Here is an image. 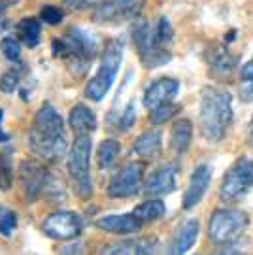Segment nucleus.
Wrapping results in <instances>:
<instances>
[{
	"label": "nucleus",
	"mask_w": 253,
	"mask_h": 255,
	"mask_svg": "<svg viewBox=\"0 0 253 255\" xmlns=\"http://www.w3.org/2000/svg\"><path fill=\"white\" fill-rule=\"evenodd\" d=\"M144 180V164L132 161L125 164L108 183V197L112 199H128L134 197L142 187Z\"/></svg>",
	"instance_id": "nucleus-11"
},
{
	"label": "nucleus",
	"mask_w": 253,
	"mask_h": 255,
	"mask_svg": "<svg viewBox=\"0 0 253 255\" xmlns=\"http://www.w3.org/2000/svg\"><path fill=\"white\" fill-rule=\"evenodd\" d=\"M136 218L140 219L142 223H153L157 219H161L166 214V206H164L163 201H159L157 197L149 199V201L138 204L134 210H132Z\"/></svg>",
	"instance_id": "nucleus-23"
},
{
	"label": "nucleus",
	"mask_w": 253,
	"mask_h": 255,
	"mask_svg": "<svg viewBox=\"0 0 253 255\" xmlns=\"http://www.w3.org/2000/svg\"><path fill=\"white\" fill-rule=\"evenodd\" d=\"M91 151L93 140L89 134L76 136L74 146L68 155V174L76 195L82 201H89L93 197V180H91Z\"/></svg>",
	"instance_id": "nucleus-6"
},
{
	"label": "nucleus",
	"mask_w": 253,
	"mask_h": 255,
	"mask_svg": "<svg viewBox=\"0 0 253 255\" xmlns=\"http://www.w3.org/2000/svg\"><path fill=\"white\" fill-rule=\"evenodd\" d=\"M102 0H63V4L72 11H83V9L97 8Z\"/></svg>",
	"instance_id": "nucleus-34"
},
{
	"label": "nucleus",
	"mask_w": 253,
	"mask_h": 255,
	"mask_svg": "<svg viewBox=\"0 0 253 255\" xmlns=\"http://www.w3.org/2000/svg\"><path fill=\"white\" fill-rule=\"evenodd\" d=\"M250 225V216L238 208L216 210L208 221V238L217 248H227L244 235Z\"/></svg>",
	"instance_id": "nucleus-5"
},
{
	"label": "nucleus",
	"mask_w": 253,
	"mask_h": 255,
	"mask_svg": "<svg viewBox=\"0 0 253 255\" xmlns=\"http://www.w3.org/2000/svg\"><path fill=\"white\" fill-rule=\"evenodd\" d=\"M145 8V0H102L93 8V21L99 25H119L136 19Z\"/></svg>",
	"instance_id": "nucleus-9"
},
{
	"label": "nucleus",
	"mask_w": 253,
	"mask_h": 255,
	"mask_svg": "<svg viewBox=\"0 0 253 255\" xmlns=\"http://www.w3.org/2000/svg\"><path fill=\"white\" fill-rule=\"evenodd\" d=\"M15 227H17V216L11 210L0 206V235L2 237H11Z\"/></svg>",
	"instance_id": "nucleus-29"
},
{
	"label": "nucleus",
	"mask_w": 253,
	"mask_h": 255,
	"mask_svg": "<svg viewBox=\"0 0 253 255\" xmlns=\"http://www.w3.org/2000/svg\"><path fill=\"white\" fill-rule=\"evenodd\" d=\"M210 182H212V168L208 164H199L191 174L187 191L183 193V201H181L183 210H193L204 199V195L210 187Z\"/></svg>",
	"instance_id": "nucleus-14"
},
{
	"label": "nucleus",
	"mask_w": 253,
	"mask_h": 255,
	"mask_svg": "<svg viewBox=\"0 0 253 255\" xmlns=\"http://www.w3.org/2000/svg\"><path fill=\"white\" fill-rule=\"evenodd\" d=\"M204 61L208 64L212 78L216 80H229L238 68V57L231 53L223 44L210 46L204 51Z\"/></svg>",
	"instance_id": "nucleus-13"
},
{
	"label": "nucleus",
	"mask_w": 253,
	"mask_h": 255,
	"mask_svg": "<svg viewBox=\"0 0 253 255\" xmlns=\"http://www.w3.org/2000/svg\"><path fill=\"white\" fill-rule=\"evenodd\" d=\"M68 125L76 136H85L97 130V116L85 104H76L68 114Z\"/></svg>",
	"instance_id": "nucleus-19"
},
{
	"label": "nucleus",
	"mask_w": 253,
	"mask_h": 255,
	"mask_svg": "<svg viewBox=\"0 0 253 255\" xmlns=\"http://www.w3.org/2000/svg\"><path fill=\"white\" fill-rule=\"evenodd\" d=\"M157 252V242L155 240H126L110 244L100 250L102 255H144L155 254Z\"/></svg>",
	"instance_id": "nucleus-20"
},
{
	"label": "nucleus",
	"mask_w": 253,
	"mask_h": 255,
	"mask_svg": "<svg viewBox=\"0 0 253 255\" xmlns=\"http://www.w3.org/2000/svg\"><path fill=\"white\" fill-rule=\"evenodd\" d=\"M28 146L32 153L47 163H57L66 155V127L61 114L51 104H44L36 112L28 130Z\"/></svg>",
	"instance_id": "nucleus-1"
},
{
	"label": "nucleus",
	"mask_w": 253,
	"mask_h": 255,
	"mask_svg": "<svg viewBox=\"0 0 253 255\" xmlns=\"http://www.w3.org/2000/svg\"><path fill=\"white\" fill-rule=\"evenodd\" d=\"M153 36H155V42H157V46L161 47H166L172 44V40H174V28H172L170 21L166 17H159L157 21V27L153 30Z\"/></svg>",
	"instance_id": "nucleus-28"
},
{
	"label": "nucleus",
	"mask_w": 253,
	"mask_h": 255,
	"mask_svg": "<svg viewBox=\"0 0 253 255\" xmlns=\"http://www.w3.org/2000/svg\"><path fill=\"white\" fill-rule=\"evenodd\" d=\"M13 185V157L11 149L0 151V191H9Z\"/></svg>",
	"instance_id": "nucleus-26"
},
{
	"label": "nucleus",
	"mask_w": 253,
	"mask_h": 255,
	"mask_svg": "<svg viewBox=\"0 0 253 255\" xmlns=\"http://www.w3.org/2000/svg\"><path fill=\"white\" fill-rule=\"evenodd\" d=\"M238 97L242 102H253V78H240Z\"/></svg>",
	"instance_id": "nucleus-35"
},
{
	"label": "nucleus",
	"mask_w": 253,
	"mask_h": 255,
	"mask_svg": "<svg viewBox=\"0 0 253 255\" xmlns=\"http://www.w3.org/2000/svg\"><path fill=\"white\" fill-rule=\"evenodd\" d=\"M0 49H2V53L9 63H19L21 61V46H19L15 38H4L0 42Z\"/></svg>",
	"instance_id": "nucleus-30"
},
{
	"label": "nucleus",
	"mask_w": 253,
	"mask_h": 255,
	"mask_svg": "<svg viewBox=\"0 0 253 255\" xmlns=\"http://www.w3.org/2000/svg\"><path fill=\"white\" fill-rule=\"evenodd\" d=\"M97 53V40L82 28H68L63 38L53 40V55L68 59L70 70L83 76Z\"/></svg>",
	"instance_id": "nucleus-3"
},
{
	"label": "nucleus",
	"mask_w": 253,
	"mask_h": 255,
	"mask_svg": "<svg viewBox=\"0 0 253 255\" xmlns=\"http://www.w3.org/2000/svg\"><path fill=\"white\" fill-rule=\"evenodd\" d=\"M180 91V82L174 78H159L155 80L144 93V106L147 110H153L161 104L172 102Z\"/></svg>",
	"instance_id": "nucleus-15"
},
{
	"label": "nucleus",
	"mask_w": 253,
	"mask_h": 255,
	"mask_svg": "<svg viewBox=\"0 0 253 255\" xmlns=\"http://www.w3.org/2000/svg\"><path fill=\"white\" fill-rule=\"evenodd\" d=\"M42 231L51 240H74L83 231V219L76 212H53L45 218Z\"/></svg>",
	"instance_id": "nucleus-10"
},
{
	"label": "nucleus",
	"mask_w": 253,
	"mask_h": 255,
	"mask_svg": "<svg viewBox=\"0 0 253 255\" xmlns=\"http://www.w3.org/2000/svg\"><path fill=\"white\" fill-rule=\"evenodd\" d=\"M161 146H163V134L161 130H147L144 134L134 140V151L140 159H153L155 155L161 151Z\"/></svg>",
	"instance_id": "nucleus-22"
},
{
	"label": "nucleus",
	"mask_w": 253,
	"mask_h": 255,
	"mask_svg": "<svg viewBox=\"0 0 253 255\" xmlns=\"http://www.w3.org/2000/svg\"><path fill=\"white\" fill-rule=\"evenodd\" d=\"M240 78H253V59L250 63H246L240 70Z\"/></svg>",
	"instance_id": "nucleus-37"
},
{
	"label": "nucleus",
	"mask_w": 253,
	"mask_h": 255,
	"mask_svg": "<svg viewBox=\"0 0 253 255\" xmlns=\"http://www.w3.org/2000/svg\"><path fill=\"white\" fill-rule=\"evenodd\" d=\"M134 121H136V108H134V102H130L125 108V112H123V116L119 118V130L126 132L128 128L134 125Z\"/></svg>",
	"instance_id": "nucleus-33"
},
{
	"label": "nucleus",
	"mask_w": 253,
	"mask_h": 255,
	"mask_svg": "<svg viewBox=\"0 0 253 255\" xmlns=\"http://www.w3.org/2000/svg\"><path fill=\"white\" fill-rule=\"evenodd\" d=\"M19 0H0V21L4 17V13H8V9L13 6V4H17Z\"/></svg>",
	"instance_id": "nucleus-36"
},
{
	"label": "nucleus",
	"mask_w": 253,
	"mask_h": 255,
	"mask_svg": "<svg viewBox=\"0 0 253 255\" xmlns=\"http://www.w3.org/2000/svg\"><path fill=\"white\" fill-rule=\"evenodd\" d=\"M123 49H125V44H123L121 38H114L106 44L104 51H102V57H100L99 72L85 87V97L87 99L100 102L108 95V91L112 89L114 82H116V78H118L119 66H121V61H123Z\"/></svg>",
	"instance_id": "nucleus-4"
},
{
	"label": "nucleus",
	"mask_w": 253,
	"mask_h": 255,
	"mask_svg": "<svg viewBox=\"0 0 253 255\" xmlns=\"http://www.w3.org/2000/svg\"><path fill=\"white\" fill-rule=\"evenodd\" d=\"M248 138H250V144L253 146V118L250 121V125H248Z\"/></svg>",
	"instance_id": "nucleus-38"
},
{
	"label": "nucleus",
	"mask_w": 253,
	"mask_h": 255,
	"mask_svg": "<svg viewBox=\"0 0 253 255\" xmlns=\"http://www.w3.org/2000/svg\"><path fill=\"white\" fill-rule=\"evenodd\" d=\"M2 119H4V110L0 108V123H2ZM6 138H8L6 134H2V132H0V140H6Z\"/></svg>",
	"instance_id": "nucleus-39"
},
{
	"label": "nucleus",
	"mask_w": 253,
	"mask_h": 255,
	"mask_svg": "<svg viewBox=\"0 0 253 255\" xmlns=\"http://www.w3.org/2000/svg\"><path fill=\"white\" fill-rule=\"evenodd\" d=\"M199 233H200L199 219H187V221L176 231V235H174V238H172L170 254H174V255L187 254L191 248L197 244Z\"/></svg>",
	"instance_id": "nucleus-18"
},
{
	"label": "nucleus",
	"mask_w": 253,
	"mask_h": 255,
	"mask_svg": "<svg viewBox=\"0 0 253 255\" xmlns=\"http://www.w3.org/2000/svg\"><path fill=\"white\" fill-rule=\"evenodd\" d=\"M119 153H121V144H119L118 140H104V142H100L99 146L100 168H104V170L112 168L116 164V161H118Z\"/></svg>",
	"instance_id": "nucleus-25"
},
{
	"label": "nucleus",
	"mask_w": 253,
	"mask_h": 255,
	"mask_svg": "<svg viewBox=\"0 0 253 255\" xmlns=\"http://www.w3.org/2000/svg\"><path fill=\"white\" fill-rule=\"evenodd\" d=\"M191 142H193V123H191L189 119H178L172 125L170 132L172 151L176 155L187 153V149L191 147Z\"/></svg>",
	"instance_id": "nucleus-21"
},
{
	"label": "nucleus",
	"mask_w": 253,
	"mask_h": 255,
	"mask_svg": "<svg viewBox=\"0 0 253 255\" xmlns=\"http://www.w3.org/2000/svg\"><path fill=\"white\" fill-rule=\"evenodd\" d=\"M40 17L44 23L47 25H59L61 21L64 19V11L61 8H57V6H44L42 8V13H40Z\"/></svg>",
	"instance_id": "nucleus-32"
},
{
	"label": "nucleus",
	"mask_w": 253,
	"mask_h": 255,
	"mask_svg": "<svg viewBox=\"0 0 253 255\" xmlns=\"http://www.w3.org/2000/svg\"><path fill=\"white\" fill-rule=\"evenodd\" d=\"M132 42L136 46V51L140 55V61L147 68H157L163 64L170 63V53L166 47L157 46L153 36V30L149 27L147 21H138L132 27Z\"/></svg>",
	"instance_id": "nucleus-8"
},
{
	"label": "nucleus",
	"mask_w": 253,
	"mask_h": 255,
	"mask_svg": "<svg viewBox=\"0 0 253 255\" xmlns=\"http://www.w3.org/2000/svg\"><path fill=\"white\" fill-rule=\"evenodd\" d=\"M19 36L28 47H36L40 44V34H42V25L36 17H25L19 21Z\"/></svg>",
	"instance_id": "nucleus-24"
},
{
	"label": "nucleus",
	"mask_w": 253,
	"mask_h": 255,
	"mask_svg": "<svg viewBox=\"0 0 253 255\" xmlns=\"http://www.w3.org/2000/svg\"><path fill=\"white\" fill-rule=\"evenodd\" d=\"M142 221L136 218L134 214H114V216H104L95 221V227L114 235H132L142 229Z\"/></svg>",
	"instance_id": "nucleus-17"
},
{
	"label": "nucleus",
	"mask_w": 253,
	"mask_h": 255,
	"mask_svg": "<svg viewBox=\"0 0 253 255\" xmlns=\"http://www.w3.org/2000/svg\"><path fill=\"white\" fill-rule=\"evenodd\" d=\"M176 187H178V168L161 166L145 180L144 193L147 197H161V195L172 193Z\"/></svg>",
	"instance_id": "nucleus-16"
},
{
	"label": "nucleus",
	"mask_w": 253,
	"mask_h": 255,
	"mask_svg": "<svg viewBox=\"0 0 253 255\" xmlns=\"http://www.w3.org/2000/svg\"><path fill=\"white\" fill-rule=\"evenodd\" d=\"M253 189V159L240 157L229 170L219 187V199L227 204H236Z\"/></svg>",
	"instance_id": "nucleus-7"
},
{
	"label": "nucleus",
	"mask_w": 253,
	"mask_h": 255,
	"mask_svg": "<svg viewBox=\"0 0 253 255\" xmlns=\"http://www.w3.org/2000/svg\"><path fill=\"white\" fill-rule=\"evenodd\" d=\"M19 178H21V187L25 193V199L28 202L36 201L44 195L45 187L49 183V172L42 163L38 161H23L19 166Z\"/></svg>",
	"instance_id": "nucleus-12"
},
{
	"label": "nucleus",
	"mask_w": 253,
	"mask_h": 255,
	"mask_svg": "<svg viewBox=\"0 0 253 255\" xmlns=\"http://www.w3.org/2000/svg\"><path fill=\"white\" fill-rule=\"evenodd\" d=\"M200 130L210 144H219L233 125V95L223 87L208 85L200 95Z\"/></svg>",
	"instance_id": "nucleus-2"
},
{
	"label": "nucleus",
	"mask_w": 253,
	"mask_h": 255,
	"mask_svg": "<svg viewBox=\"0 0 253 255\" xmlns=\"http://www.w3.org/2000/svg\"><path fill=\"white\" fill-rule=\"evenodd\" d=\"M178 112H180V106H178V104H174V102L161 104V106H157V108L149 110V123L155 125V127L164 125V123H168V121H170Z\"/></svg>",
	"instance_id": "nucleus-27"
},
{
	"label": "nucleus",
	"mask_w": 253,
	"mask_h": 255,
	"mask_svg": "<svg viewBox=\"0 0 253 255\" xmlns=\"http://www.w3.org/2000/svg\"><path fill=\"white\" fill-rule=\"evenodd\" d=\"M17 85H19V70H15V68H9L8 72L0 78V91L6 93V95L15 91Z\"/></svg>",
	"instance_id": "nucleus-31"
}]
</instances>
